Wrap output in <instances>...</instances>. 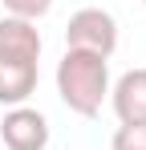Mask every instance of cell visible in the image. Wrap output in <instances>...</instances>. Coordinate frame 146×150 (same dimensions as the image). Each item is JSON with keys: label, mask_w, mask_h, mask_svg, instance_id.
Returning a JSON list of instances; mask_svg holds the SVG:
<instances>
[{"label": "cell", "mask_w": 146, "mask_h": 150, "mask_svg": "<svg viewBox=\"0 0 146 150\" xmlns=\"http://www.w3.org/2000/svg\"><path fill=\"white\" fill-rule=\"evenodd\" d=\"M0 4H4L8 16H21V21H33V25L53 8V0H0Z\"/></svg>", "instance_id": "7"}, {"label": "cell", "mask_w": 146, "mask_h": 150, "mask_svg": "<svg viewBox=\"0 0 146 150\" xmlns=\"http://www.w3.org/2000/svg\"><path fill=\"white\" fill-rule=\"evenodd\" d=\"M57 93L81 118H97L101 101L110 98V57H97L85 49H65L57 61Z\"/></svg>", "instance_id": "1"}, {"label": "cell", "mask_w": 146, "mask_h": 150, "mask_svg": "<svg viewBox=\"0 0 146 150\" xmlns=\"http://www.w3.org/2000/svg\"><path fill=\"white\" fill-rule=\"evenodd\" d=\"M110 150H146V126H118Z\"/></svg>", "instance_id": "8"}, {"label": "cell", "mask_w": 146, "mask_h": 150, "mask_svg": "<svg viewBox=\"0 0 146 150\" xmlns=\"http://www.w3.org/2000/svg\"><path fill=\"white\" fill-rule=\"evenodd\" d=\"M0 57L41 61V33H37V25L21 21V16H0Z\"/></svg>", "instance_id": "6"}, {"label": "cell", "mask_w": 146, "mask_h": 150, "mask_svg": "<svg viewBox=\"0 0 146 150\" xmlns=\"http://www.w3.org/2000/svg\"><path fill=\"white\" fill-rule=\"evenodd\" d=\"M65 49H85L97 57H110L118 49V21L106 8H77L65 25Z\"/></svg>", "instance_id": "2"}, {"label": "cell", "mask_w": 146, "mask_h": 150, "mask_svg": "<svg viewBox=\"0 0 146 150\" xmlns=\"http://www.w3.org/2000/svg\"><path fill=\"white\" fill-rule=\"evenodd\" d=\"M0 146L4 150H45L49 146V118L33 105H12L0 122Z\"/></svg>", "instance_id": "3"}, {"label": "cell", "mask_w": 146, "mask_h": 150, "mask_svg": "<svg viewBox=\"0 0 146 150\" xmlns=\"http://www.w3.org/2000/svg\"><path fill=\"white\" fill-rule=\"evenodd\" d=\"M142 4H146V0H142Z\"/></svg>", "instance_id": "9"}, {"label": "cell", "mask_w": 146, "mask_h": 150, "mask_svg": "<svg viewBox=\"0 0 146 150\" xmlns=\"http://www.w3.org/2000/svg\"><path fill=\"white\" fill-rule=\"evenodd\" d=\"M110 105L122 126H146V69H130L110 85Z\"/></svg>", "instance_id": "4"}, {"label": "cell", "mask_w": 146, "mask_h": 150, "mask_svg": "<svg viewBox=\"0 0 146 150\" xmlns=\"http://www.w3.org/2000/svg\"><path fill=\"white\" fill-rule=\"evenodd\" d=\"M37 61H16V57H0V105H24L37 89Z\"/></svg>", "instance_id": "5"}]
</instances>
